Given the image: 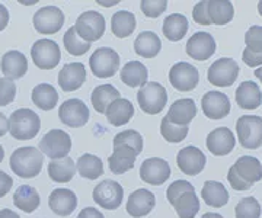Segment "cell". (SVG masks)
I'll return each instance as SVG.
<instances>
[{"label":"cell","mask_w":262,"mask_h":218,"mask_svg":"<svg viewBox=\"0 0 262 218\" xmlns=\"http://www.w3.org/2000/svg\"><path fill=\"white\" fill-rule=\"evenodd\" d=\"M169 204L175 208L179 218H195L200 211V201L195 188L191 182L184 179L170 183L166 192Z\"/></svg>","instance_id":"obj_1"},{"label":"cell","mask_w":262,"mask_h":218,"mask_svg":"<svg viewBox=\"0 0 262 218\" xmlns=\"http://www.w3.org/2000/svg\"><path fill=\"white\" fill-rule=\"evenodd\" d=\"M262 179V164L253 156L239 157L229 169L227 180L234 190H248Z\"/></svg>","instance_id":"obj_2"},{"label":"cell","mask_w":262,"mask_h":218,"mask_svg":"<svg viewBox=\"0 0 262 218\" xmlns=\"http://www.w3.org/2000/svg\"><path fill=\"white\" fill-rule=\"evenodd\" d=\"M42 164L44 154L32 146L19 147L10 156V169L16 176L24 179L38 176L42 171Z\"/></svg>","instance_id":"obj_3"},{"label":"cell","mask_w":262,"mask_h":218,"mask_svg":"<svg viewBox=\"0 0 262 218\" xmlns=\"http://www.w3.org/2000/svg\"><path fill=\"white\" fill-rule=\"evenodd\" d=\"M41 130V119L34 111L28 108L16 109L9 119V133L19 141L35 138Z\"/></svg>","instance_id":"obj_4"},{"label":"cell","mask_w":262,"mask_h":218,"mask_svg":"<svg viewBox=\"0 0 262 218\" xmlns=\"http://www.w3.org/2000/svg\"><path fill=\"white\" fill-rule=\"evenodd\" d=\"M137 102L143 112L149 115H158L168 104V92L158 82H150L139 90Z\"/></svg>","instance_id":"obj_5"},{"label":"cell","mask_w":262,"mask_h":218,"mask_svg":"<svg viewBox=\"0 0 262 218\" xmlns=\"http://www.w3.org/2000/svg\"><path fill=\"white\" fill-rule=\"evenodd\" d=\"M75 29L80 38L91 44L102 38L106 29V22L102 13L96 10H88L77 18Z\"/></svg>","instance_id":"obj_6"},{"label":"cell","mask_w":262,"mask_h":218,"mask_svg":"<svg viewBox=\"0 0 262 218\" xmlns=\"http://www.w3.org/2000/svg\"><path fill=\"white\" fill-rule=\"evenodd\" d=\"M236 131L239 142L245 149L255 150L262 146V118L255 115H244L237 119Z\"/></svg>","instance_id":"obj_7"},{"label":"cell","mask_w":262,"mask_h":218,"mask_svg":"<svg viewBox=\"0 0 262 218\" xmlns=\"http://www.w3.org/2000/svg\"><path fill=\"white\" fill-rule=\"evenodd\" d=\"M89 67L95 76L99 79L113 77L120 68V56L113 48H98L89 58Z\"/></svg>","instance_id":"obj_8"},{"label":"cell","mask_w":262,"mask_h":218,"mask_svg":"<svg viewBox=\"0 0 262 218\" xmlns=\"http://www.w3.org/2000/svg\"><path fill=\"white\" fill-rule=\"evenodd\" d=\"M72 140L63 130H50L39 141V150L53 160L64 159L70 153Z\"/></svg>","instance_id":"obj_9"},{"label":"cell","mask_w":262,"mask_h":218,"mask_svg":"<svg viewBox=\"0 0 262 218\" xmlns=\"http://www.w3.org/2000/svg\"><path fill=\"white\" fill-rule=\"evenodd\" d=\"M31 57L34 64L41 70H53L58 66L61 51L53 39H38L31 48Z\"/></svg>","instance_id":"obj_10"},{"label":"cell","mask_w":262,"mask_h":218,"mask_svg":"<svg viewBox=\"0 0 262 218\" xmlns=\"http://www.w3.org/2000/svg\"><path fill=\"white\" fill-rule=\"evenodd\" d=\"M239 76V64L233 58L223 57L215 60L207 71V80L217 87H229Z\"/></svg>","instance_id":"obj_11"},{"label":"cell","mask_w":262,"mask_h":218,"mask_svg":"<svg viewBox=\"0 0 262 218\" xmlns=\"http://www.w3.org/2000/svg\"><path fill=\"white\" fill-rule=\"evenodd\" d=\"M92 198L99 207L113 211L121 205L122 199H124V189L118 182L105 179L99 185H96Z\"/></svg>","instance_id":"obj_12"},{"label":"cell","mask_w":262,"mask_h":218,"mask_svg":"<svg viewBox=\"0 0 262 218\" xmlns=\"http://www.w3.org/2000/svg\"><path fill=\"white\" fill-rule=\"evenodd\" d=\"M32 23L39 34L53 35L64 25V13L57 6H44L34 15Z\"/></svg>","instance_id":"obj_13"},{"label":"cell","mask_w":262,"mask_h":218,"mask_svg":"<svg viewBox=\"0 0 262 218\" xmlns=\"http://www.w3.org/2000/svg\"><path fill=\"white\" fill-rule=\"evenodd\" d=\"M169 80H170V85L179 92H191L198 85L200 73L192 64L181 61L170 68Z\"/></svg>","instance_id":"obj_14"},{"label":"cell","mask_w":262,"mask_h":218,"mask_svg":"<svg viewBox=\"0 0 262 218\" xmlns=\"http://www.w3.org/2000/svg\"><path fill=\"white\" fill-rule=\"evenodd\" d=\"M58 116L61 123L72 127V128H79L83 127L89 119V109L83 101L73 98L64 101L60 109H58Z\"/></svg>","instance_id":"obj_15"},{"label":"cell","mask_w":262,"mask_h":218,"mask_svg":"<svg viewBox=\"0 0 262 218\" xmlns=\"http://www.w3.org/2000/svg\"><path fill=\"white\" fill-rule=\"evenodd\" d=\"M170 176V166L166 160L160 157H151L143 161L140 167V178L143 182L160 186L163 185Z\"/></svg>","instance_id":"obj_16"},{"label":"cell","mask_w":262,"mask_h":218,"mask_svg":"<svg viewBox=\"0 0 262 218\" xmlns=\"http://www.w3.org/2000/svg\"><path fill=\"white\" fill-rule=\"evenodd\" d=\"M207 159L204 153L195 146H187L181 149L177 156V164L179 171L188 176H195L204 169Z\"/></svg>","instance_id":"obj_17"},{"label":"cell","mask_w":262,"mask_h":218,"mask_svg":"<svg viewBox=\"0 0 262 218\" xmlns=\"http://www.w3.org/2000/svg\"><path fill=\"white\" fill-rule=\"evenodd\" d=\"M187 54L196 61H206L215 53V41L208 32H195L187 42Z\"/></svg>","instance_id":"obj_18"},{"label":"cell","mask_w":262,"mask_h":218,"mask_svg":"<svg viewBox=\"0 0 262 218\" xmlns=\"http://www.w3.org/2000/svg\"><path fill=\"white\" fill-rule=\"evenodd\" d=\"M201 108L207 118L210 119H222L230 112V101L229 98L217 90H210L201 99Z\"/></svg>","instance_id":"obj_19"},{"label":"cell","mask_w":262,"mask_h":218,"mask_svg":"<svg viewBox=\"0 0 262 218\" xmlns=\"http://www.w3.org/2000/svg\"><path fill=\"white\" fill-rule=\"evenodd\" d=\"M208 152L214 156H226L232 152L236 146L233 131L227 127H219L207 135L206 141Z\"/></svg>","instance_id":"obj_20"},{"label":"cell","mask_w":262,"mask_h":218,"mask_svg":"<svg viewBox=\"0 0 262 218\" xmlns=\"http://www.w3.org/2000/svg\"><path fill=\"white\" fill-rule=\"evenodd\" d=\"M48 207L60 217H69L77 207V197L73 190L58 188L48 197Z\"/></svg>","instance_id":"obj_21"},{"label":"cell","mask_w":262,"mask_h":218,"mask_svg":"<svg viewBox=\"0 0 262 218\" xmlns=\"http://www.w3.org/2000/svg\"><path fill=\"white\" fill-rule=\"evenodd\" d=\"M137 156L139 153L134 149H131L130 146H124V144L114 146V153L108 159L110 169L115 175H122L125 172L131 171L134 167Z\"/></svg>","instance_id":"obj_22"},{"label":"cell","mask_w":262,"mask_h":218,"mask_svg":"<svg viewBox=\"0 0 262 218\" xmlns=\"http://www.w3.org/2000/svg\"><path fill=\"white\" fill-rule=\"evenodd\" d=\"M86 82V68L82 63H69L58 73V85L64 92H75Z\"/></svg>","instance_id":"obj_23"},{"label":"cell","mask_w":262,"mask_h":218,"mask_svg":"<svg viewBox=\"0 0 262 218\" xmlns=\"http://www.w3.org/2000/svg\"><path fill=\"white\" fill-rule=\"evenodd\" d=\"M0 67H2V73L6 76V79L15 80V79H20L28 71V61L20 51L10 50L3 54Z\"/></svg>","instance_id":"obj_24"},{"label":"cell","mask_w":262,"mask_h":218,"mask_svg":"<svg viewBox=\"0 0 262 218\" xmlns=\"http://www.w3.org/2000/svg\"><path fill=\"white\" fill-rule=\"evenodd\" d=\"M156 199L155 195L147 189L134 190L127 201V212L131 217L140 218L149 215L150 211L155 208Z\"/></svg>","instance_id":"obj_25"},{"label":"cell","mask_w":262,"mask_h":218,"mask_svg":"<svg viewBox=\"0 0 262 218\" xmlns=\"http://www.w3.org/2000/svg\"><path fill=\"white\" fill-rule=\"evenodd\" d=\"M196 115V105L194 99L191 98H184V99H178L175 101L170 109H169L168 118L172 124L177 125H188L191 123Z\"/></svg>","instance_id":"obj_26"},{"label":"cell","mask_w":262,"mask_h":218,"mask_svg":"<svg viewBox=\"0 0 262 218\" xmlns=\"http://www.w3.org/2000/svg\"><path fill=\"white\" fill-rule=\"evenodd\" d=\"M236 102L242 109H256L262 104V93L258 83L246 80L236 90Z\"/></svg>","instance_id":"obj_27"},{"label":"cell","mask_w":262,"mask_h":218,"mask_svg":"<svg viewBox=\"0 0 262 218\" xmlns=\"http://www.w3.org/2000/svg\"><path fill=\"white\" fill-rule=\"evenodd\" d=\"M106 118L108 121L115 125V127H121L130 123L133 115H134V106L128 99L125 98H118L115 99L113 104L108 106L106 109Z\"/></svg>","instance_id":"obj_28"},{"label":"cell","mask_w":262,"mask_h":218,"mask_svg":"<svg viewBox=\"0 0 262 218\" xmlns=\"http://www.w3.org/2000/svg\"><path fill=\"white\" fill-rule=\"evenodd\" d=\"M201 198L208 207L222 208L229 202V192L223 183L217 180H207L201 189Z\"/></svg>","instance_id":"obj_29"},{"label":"cell","mask_w":262,"mask_h":218,"mask_svg":"<svg viewBox=\"0 0 262 218\" xmlns=\"http://www.w3.org/2000/svg\"><path fill=\"white\" fill-rule=\"evenodd\" d=\"M208 19L211 25H226L234 16V8L232 2L227 0H211L207 3Z\"/></svg>","instance_id":"obj_30"},{"label":"cell","mask_w":262,"mask_h":218,"mask_svg":"<svg viewBox=\"0 0 262 218\" xmlns=\"http://www.w3.org/2000/svg\"><path fill=\"white\" fill-rule=\"evenodd\" d=\"M162 42L160 38L151 31H143L134 41V51L140 57L153 58L159 54Z\"/></svg>","instance_id":"obj_31"},{"label":"cell","mask_w":262,"mask_h":218,"mask_svg":"<svg viewBox=\"0 0 262 218\" xmlns=\"http://www.w3.org/2000/svg\"><path fill=\"white\" fill-rule=\"evenodd\" d=\"M13 204L20 211L31 214L39 207L41 198H39V193L35 188H32L29 185H22L13 193Z\"/></svg>","instance_id":"obj_32"},{"label":"cell","mask_w":262,"mask_h":218,"mask_svg":"<svg viewBox=\"0 0 262 218\" xmlns=\"http://www.w3.org/2000/svg\"><path fill=\"white\" fill-rule=\"evenodd\" d=\"M120 76H121L122 83H125L130 87H139V86L143 87L147 83L149 71H147V67L140 61H130L122 67Z\"/></svg>","instance_id":"obj_33"},{"label":"cell","mask_w":262,"mask_h":218,"mask_svg":"<svg viewBox=\"0 0 262 218\" xmlns=\"http://www.w3.org/2000/svg\"><path fill=\"white\" fill-rule=\"evenodd\" d=\"M188 23L187 16L181 15V13H172L169 15L166 19L163 20V27H162V31H163V35L175 42V41H181L187 35L188 32Z\"/></svg>","instance_id":"obj_34"},{"label":"cell","mask_w":262,"mask_h":218,"mask_svg":"<svg viewBox=\"0 0 262 218\" xmlns=\"http://www.w3.org/2000/svg\"><path fill=\"white\" fill-rule=\"evenodd\" d=\"M76 173L75 161L70 157L51 160L48 163V176L50 179L58 183H67L73 179Z\"/></svg>","instance_id":"obj_35"},{"label":"cell","mask_w":262,"mask_h":218,"mask_svg":"<svg viewBox=\"0 0 262 218\" xmlns=\"http://www.w3.org/2000/svg\"><path fill=\"white\" fill-rule=\"evenodd\" d=\"M32 102L42 111H51L58 104V93L56 87L48 83H41L32 90Z\"/></svg>","instance_id":"obj_36"},{"label":"cell","mask_w":262,"mask_h":218,"mask_svg":"<svg viewBox=\"0 0 262 218\" xmlns=\"http://www.w3.org/2000/svg\"><path fill=\"white\" fill-rule=\"evenodd\" d=\"M118 98H120V92L113 85H101L94 89L91 95V102L94 105V109L96 112L105 114L108 106Z\"/></svg>","instance_id":"obj_37"},{"label":"cell","mask_w":262,"mask_h":218,"mask_svg":"<svg viewBox=\"0 0 262 218\" xmlns=\"http://www.w3.org/2000/svg\"><path fill=\"white\" fill-rule=\"evenodd\" d=\"M136 29V16L128 10H118L111 18V31L117 38H127Z\"/></svg>","instance_id":"obj_38"},{"label":"cell","mask_w":262,"mask_h":218,"mask_svg":"<svg viewBox=\"0 0 262 218\" xmlns=\"http://www.w3.org/2000/svg\"><path fill=\"white\" fill-rule=\"evenodd\" d=\"M76 169L80 173V176L94 180L103 175V163L98 156L86 153L79 157V160L76 163Z\"/></svg>","instance_id":"obj_39"},{"label":"cell","mask_w":262,"mask_h":218,"mask_svg":"<svg viewBox=\"0 0 262 218\" xmlns=\"http://www.w3.org/2000/svg\"><path fill=\"white\" fill-rule=\"evenodd\" d=\"M188 130H189L188 125L172 124L166 116L160 123V134H162V137L168 142H173V144H178V142L184 141L187 138Z\"/></svg>","instance_id":"obj_40"},{"label":"cell","mask_w":262,"mask_h":218,"mask_svg":"<svg viewBox=\"0 0 262 218\" xmlns=\"http://www.w3.org/2000/svg\"><path fill=\"white\" fill-rule=\"evenodd\" d=\"M63 41H64V47L67 50V53L72 54V56H76V57L86 54L89 51V48H91L89 42L83 41L77 35L75 27H72V28H69L66 31Z\"/></svg>","instance_id":"obj_41"},{"label":"cell","mask_w":262,"mask_h":218,"mask_svg":"<svg viewBox=\"0 0 262 218\" xmlns=\"http://www.w3.org/2000/svg\"><path fill=\"white\" fill-rule=\"evenodd\" d=\"M234 212H236V218H259L262 212L261 204L253 197H246L239 201V204L234 208Z\"/></svg>","instance_id":"obj_42"},{"label":"cell","mask_w":262,"mask_h":218,"mask_svg":"<svg viewBox=\"0 0 262 218\" xmlns=\"http://www.w3.org/2000/svg\"><path fill=\"white\" fill-rule=\"evenodd\" d=\"M118 144L130 146L131 149H134L140 154L143 150V137L140 135V133L134 131V130H125L114 137V146H118Z\"/></svg>","instance_id":"obj_43"},{"label":"cell","mask_w":262,"mask_h":218,"mask_svg":"<svg viewBox=\"0 0 262 218\" xmlns=\"http://www.w3.org/2000/svg\"><path fill=\"white\" fill-rule=\"evenodd\" d=\"M246 50L253 54H262V27L253 25L245 34Z\"/></svg>","instance_id":"obj_44"},{"label":"cell","mask_w":262,"mask_h":218,"mask_svg":"<svg viewBox=\"0 0 262 218\" xmlns=\"http://www.w3.org/2000/svg\"><path fill=\"white\" fill-rule=\"evenodd\" d=\"M141 12L144 13V16L147 18H159L160 15L168 8V2L166 0H143L141 2Z\"/></svg>","instance_id":"obj_45"},{"label":"cell","mask_w":262,"mask_h":218,"mask_svg":"<svg viewBox=\"0 0 262 218\" xmlns=\"http://www.w3.org/2000/svg\"><path fill=\"white\" fill-rule=\"evenodd\" d=\"M16 96V85L13 80L6 77H0V106H6L15 101Z\"/></svg>","instance_id":"obj_46"},{"label":"cell","mask_w":262,"mask_h":218,"mask_svg":"<svg viewBox=\"0 0 262 218\" xmlns=\"http://www.w3.org/2000/svg\"><path fill=\"white\" fill-rule=\"evenodd\" d=\"M207 3L208 0H204V2H200L194 6V10H192V18L195 20L198 25H211L210 23V19H208V12H207Z\"/></svg>","instance_id":"obj_47"},{"label":"cell","mask_w":262,"mask_h":218,"mask_svg":"<svg viewBox=\"0 0 262 218\" xmlns=\"http://www.w3.org/2000/svg\"><path fill=\"white\" fill-rule=\"evenodd\" d=\"M242 60L248 67H252V68H258L262 66V54H253L251 51H248L246 48L244 50V54H242Z\"/></svg>","instance_id":"obj_48"},{"label":"cell","mask_w":262,"mask_h":218,"mask_svg":"<svg viewBox=\"0 0 262 218\" xmlns=\"http://www.w3.org/2000/svg\"><path fill=\"white\" fill-rule=\"evenodd\" d=\"M13 185V179L9 176L6 172L0 171V198H3L5 195H8L12 189Z\"/></svg>","instance_id":"obj_49"},{"label":"cell","mask_w":262,"mask_h":218,"mask_svg":"<svg viewBox=\"0 0 262 218\" xmlns=\"http://www.w3.org/2000/svg\"><path fill=\"white\" fill-rule=\"evenodd\" d=\"M77 218H105V217H103L101 211H98V209L94 208V207H88V208L82 209V211L79 212Z\"/></svg>","instance_id":"obj_50"},{"label":"cell","mask_w":262,"mask_h":218,"mask_svg":"<svg viewBox=\"0 0 262 218\" xmlns=\"http://www.w3.org/2000/svg\"><path fill=\"white\" fill-rule=\"evenodd\" d=\"M8 23H9V12H8L5 5L0 3V31L6 28Z\"/></svg>","instance_id":"obj_51"},{"label":"cell","mask_w":262,"mask_h":218,"mask_svg":"<svg viewBox=\"0 0 262 218\" xmlns=\"http://www.w3.org/2000/svg\"><path fill=\"white\" fill-rule=\"evenodd\" d=\"M8 131H9V119L0 112V137H3Z\"/></svg>","instance_id":"obj_52"},{"label":"cell","mask_w":262,"mask_h":218,"mask_svg":"<svg viewBox=\"0 0 262 218\" xmlns=\"http://www.w3.org/2000/svg\"><path fill=\"white\" fill-rule=\"evenodd\" d=\"M0 218H20L16 214V212H13V211H10V209L5 208L0 211Z\"/></svg>","instance_id":"obj_53"},{"label":"cell","mask_w":262,"mask_h":218,"mask_svg":"<svg viewBox=\"0 0 262 218\" xmlns=\"http://www.w3.org/2000/svg\"><path fill=\"white\" fill-rule=\"evenodd\" d=\"M120 2L118 0H113V2H103V0H98V5H101L103 8H111V6H115L118 5Z\"/></svg>","instance_id":"obj_54"},{"label":"cell","mask_w":262,"mask_h":218,"mask_svg":"<svg viewBox=\"0 0 262 218\" xmlns=\"http://www.w3.org/2000/svg\"><path fill=\"white\" fill-rule=\"evenodd\" d=\"M201 218H223L220 214H215V212H207V214H204Z\"/></svg>","instance_id":"obj_55"},{"label":"cell","mask_w":262,"mask_h":218,"mask_svg":"<svg viewBox=\"0 0 262 218\" xmlns=\"http://www.w3.org/2000/svg\"><path fill=\"white\" fill-rule=\"evenodd\" d=\"M255 76L258 77V79H259V82L262 83V66L258 67V68L255 70Z\"/></svg>","instance_id":"obj_56"},{"label":"cell","mask_w":262,"mask_h":218,"mask_svg":"<svg viewBox=\"0 0 262 218\" xmlns=\"http://www.w3.org/2000/svg\"><path fill=\"white\" fill-rule=\"evenodd\" d=\"M3 157H5V150H3V147L0 146V163L3 160Z\"/></svg>","instance_id":"obj_57"},{"label":"cell","mask_w":262,"mask_h":218,"mask_svg":"<svg viewBox=\"0 0 262 218\" xmlns=\"http://www.w3.org/2000/svg\"><path fill=\"white\" fill-rule=\"evenodd\" d=\"M258 12H259V15L262 16V2H259V3H258Z\"/></svg>","instance_id":"obj_58"}]
</instances>
